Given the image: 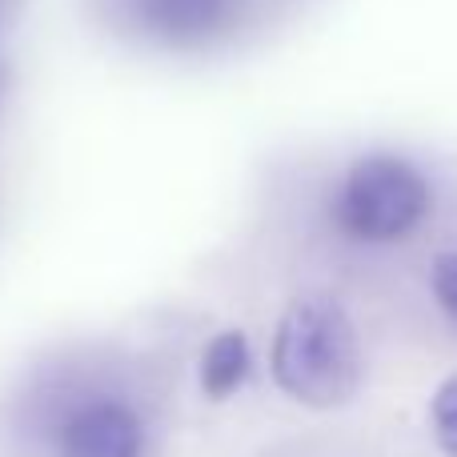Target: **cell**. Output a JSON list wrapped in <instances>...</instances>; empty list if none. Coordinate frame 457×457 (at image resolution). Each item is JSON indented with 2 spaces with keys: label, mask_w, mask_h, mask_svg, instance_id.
I'll return each mask as SVG.
<instances>
[{
  "label": "cell",
  "mask_w": 457,
  "mask_h": 457,
  "mask_svg": "<svg viewBox=\"0 0 457 457\" xmlns=\"http://www.w3.org/2000/svg\"><path fill=\"white\" fill-rule=\"evenodd\" d=\"M8 88H12V69H8V61L0 56V109H4V101H8Z\"/></svg>",
  "instance_id": "9c48e42d"
},
{
  "label": "cell",
  "mask_w": 457,
  "mask_h": 457,
  "mask_svg": "<svg viewBox=\"0 0 457 457\" xmlns=\"http://www.w3.org/2000/svg\"><path fill=\"white\" fill-rule=\"evenodd\" d=\"M133 12L153 40L197 48L217 40L237 12V0H133Z\"/></svg>",
  "instance_id": "277c9868"
},
{
  "label": "cell",
  "mask_w": 457,
  "mask_h": 457,
  "mask_svg": "<svg viewBox=\"0 0 457 457\" xmlns=\"http://www.w3.org/2000/svg\"><path fill=\"white\" fill-rule=\"evenodd\" d=\"M434 193L429 181L394 153H370L345 173L333 201L341 233L365 245H394L426 221Z\"/></svg>",
  "instance_id": "7a4b0ae2"
},
{
  "label": "cell",
  "mask_w": 457,
  "mask_h": 457,
  "mask_svg": "<svg viewBox=\"0 0 457 457\" xmlns=\"http://www.w3.org/2000/svg\"><path fill=\"white\" fill-rule=\"evenodd\" d=\"M56 457H145V426L120 397L72 402L53 426Z\"/></svg>",
  "instance_id": "3957f363"
},
{
  "label": "cell",
  "mask_w": 457,
  "mask_h": 457,
  "mask_svg": "<svg viewBox=\"0 0 457 457\" xmlns=\"http://www.w3.org/2000/svg\"><path fill=\"white\" fill-rule=\"evenodd\" d=\"M434 297L457 321V253H442L434 261Z\"/></svg>",
  "instance_id": "52a82bcc"
},
{
  "label": "cell",
  "mask_w": 457,
  "mask_h": 457,
  "mask_svg": "<svg viewBox=\"0 0 457 457\" xmlns=\"http://www.w3.org/2000/svg\"><path fill=\"white\" fill-rule=\"evenodd\" d=\"M16 8H21V0H0V37H4L8 24L16 21Z\"/></svg>",
  "instance_id": "ba28073f"
},
{
  "label": "cell",
  "mask_w": 457,
  "mask_h": 457,
  "mask_svg": "<svg viewBox=\"0 0 457 457\" xmlns=\"http://www.w3.org/2000/svg\"><path fill=\"white\" fill-rule=\"evenodd\" d=\"M269 370L285 397L309 410H341L365 378L361 341L333 297H301L281 313Z\"/></svg>",
  "instance_id": "6da1fadb"
},
{
  "label": "cell",
  "mask_w": 457,
  "mask_h": 457,
  "mask_svg": "<svg viewBox=\"0 0 457 457\" xmlns=\"http://www.w3.org/2000/svg\"><path fill=\"white\" fill-rule=\"evenodd\" d=\"M201 389L213 402H225L249 381L253 373V349L249 337L241 329H225L217 337H209V345L201 349Z\"/></svg>",
  "instance_id": "5b68a950"
},
{
  "label": "cell",
  "mask_w": 457,
  "mask_h": 457,
  "mask_svg": "<svg viewBox=\"0 0 457 457\" xmlns=\"http://www.w3.org/2000/svg\"><path fill=\"white\" fill-rule=\"evenodd\" d=\"M429 429H434V442L445 457H457V373L437 386L434 402H429Z\"/></svg>",
  "instance_id": "8992f818"
}]
</instances>
